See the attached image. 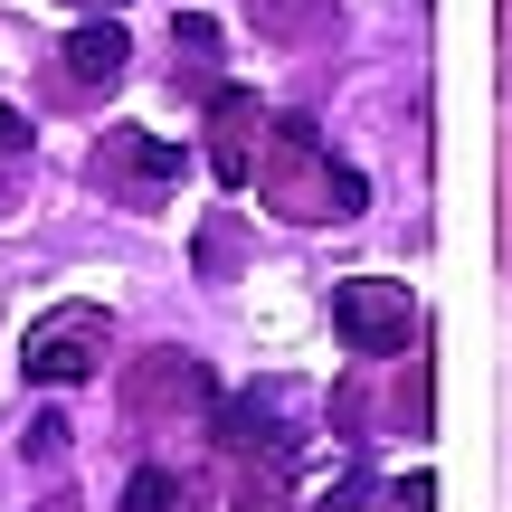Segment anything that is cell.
Instances as JSON below:
<instances>
[{"mask_svg": "<svg viewBox=\"0 0 512 512\" xmlns=\"http://www.w3.org/2000/svg\"><path fill=\"white\" fill-rule=\"evenodd\" d=\"M275 190H285L275 209H294V219H361V171L332 162V152L313 143L304 114L275 124Z\"/></svg>", "mask_w": 512, "mask_h": 512, "instance_id": "6da1fadb", "label": "cell"}, {"mask_svg": "<svg viewBox=\"0 0 512 512\" xmlns=\"http://www.w3.org/2000/svg\"><path fill=\"white\" fill-rule=\"evenodd\" d=\"M105 351H114L105 304H48V313L29 323V342H19V370H29L38 389H76V380L105 370Z\"/></svg>", "mask_w": 512, "mask_h": 512, "instance_id": "7a4b0ae2", "label": "cell"}, {"mask_svg": "<svg viewBox=\"0 0 512 512\" xmlns=\"http://www.w3.org/2000/svg\"><path fill=\"white\" fill-rule=\"evenodd\" d=\"M408 285H389V275H351V285H332V332H342L351 351H399L408 342Z\"/></svg>", "mask_w": 512, "mask_h": 512, "instance_id": "3957f363", "label": "cell"}, {"mask_svg": "<svg viewBox=\"0 0 512 512\" xmlns=\"http://www.w3.org/2000/svg\"><path fill=\"white\" fill-rule=\"evenodd\" d=\"M209 124H219V143H209L219 181L247 190V181H256V143H266V133H256V124H266V114H256V95H247V86H219V95H209Z\"/></svg>", "mask_w": 512, "mask_h": 512, "instance_id": "277c9868", "label": "cell"}, {"mask_svg": "<svg viewBox=\"0 0 512 512\" xmlns=\"http://www.w3.org/2000/svg\"><path fill=\"white\" fill-rule=\"evenodd\" d=\"M95 171H124V200H162L190 162H181V143H162V133H114Z\"/></svg>", "mask_w": 512, "mask_h": 512, "instance_id": "5b68a950", "label": "cell"}, {"mask_svg": "<svg viewBox=\"0 0 512 512\" xmlns=\"http://www.w3.org/2000/svg\"><path fill=\"white\" fill-rule=\"evenodd\" d=\"M124 57H133V38L114 29V19H86V29L67 38V57H57V67H67V86H114V76H124Z\"/></svg>", "mask_w": 512, "mask_h": 512, "instance_id": "8992f818", "label": "cell"}, {"mask_svg": "<svg viewBox=\"0 0 512 512\" xmlns=\"http://www.w3.org/2000/svg\"><path fill=\"white\" fill-rule=\"evenodd\" d=\"M124 512H181V475H171V465H143V475L124 484Z\"/></svg>", "mask_w": 512, "mask_h": 512, "instance_id": "52a82bcc", "label": "cell"}, {"mask_svg": "<svg viewBox=\"0 0 512 512\" xmlns=\"http://www.w3.org/2000/svg\"><path fill=\"white\" fill-rule=\"evenodd\" d=\"M171 48H181V67H219V19H181V29H171Z\"/></svg>", "mask_w": 512, "mask_h": 512, "instance_id": "ba28073f", "label": "cell"}, {"mask_svg": "<svg viewBox=\"0 0 512 512\" xmlns=\"http://www.w3.org/2000/svg\"><path fill=\"white\" fill-rule=\"evenodd\" d=\"M0 152H29V114L19 105H0Z\"/></svg>", "mask_w": 512, "mask_h": 512, "instance_id": "9c48e42d", "label": "cell"}, {"mask_svg": "<svg viewBox=\"0 0 512 512\" xmlns=\"http://www.w3.org/2000/svg\"><path fill=\"white\" fill-rule=\"evenodd\" d=\"M399 512H427V484H408V494H399Z\"/></svg>", "mask_w": 512, "mask_h": 512, "instance_id": "30bf717a", "label": "cell"}]
</instances>
